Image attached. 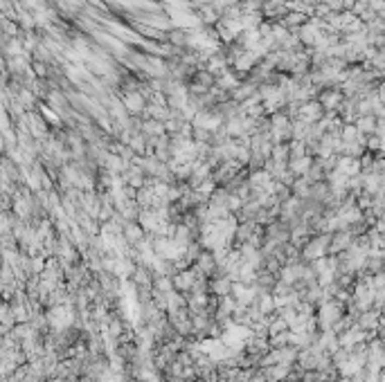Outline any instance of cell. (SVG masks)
<instances>
[{"instance_id":"cell-1","label":"cell","mask_w":385,"mask_h":382,"mask_svg":"<svg viewBox=\"0 0 385 382\" xmlns=\"http://www.w3.org/2000/svg\"><path fill=\"white\" fill-rule=\"evenodd\" d=\"M52 324H54L56 328H66L72 324V311L68 306H56L54 311H52Z\"/></svg>"},{"instance_id":"cell-2","label":"cell","mask_w":385,"mask_h":382,"mask_svg":"<svg viewBox=\"0 0 385 382\" xmlns=\"http://www.w3.org/2000/svg\"><path fill=\"white\" fill-rule=\"evenodd\" d=\"M124 108L131 110V113H140V110L144 108V97L140 93H129L126 97H124Z\"/></svg>"},{"instance_id":"cell-3","label":"cell","mask_w":385,"mask_h":382,"mask_svg":"<svg viewBox=\"0 0 385 382\" xmlns=\"http://www.w3.org/2000/svg\"><path fill=\"white\" fill-rule=\"evenodd\" d=\"M273 133H275L280 139H284L286 135H291V124H288V119L282 117V115L273 117Z\"/></svg>"},{"instance_id":"cell-4","label":"cell","mask_w":385,"mask_h":382,"mask_svg":"<svg viewBox=\"0 0 385 382\" xmlns=\"http://www.w3.org/2000/svg\"><path fill=\"white\" fill-rule=\"evenodd\" d=\"M194 279H196V272H180L176 277L174 286L178 290H189V288H194Z\"/></svg>"},{"instance_id":"cell-5","label":"cell","mask_w":385,"mask_h":382,"mask_svg":"<svg viewBox=\"0 0 385 382\" xmlns=\"http://www.w3.org/2000/svg\"><path fill=\"white\" fill-rule=\"evenodd\" d=\"M325 248H327V241L325 239H317V241L311 243V248L304 250V256H306V259H315V256L325 254Z\"/></svg>"},{"instance_id":"cell-6","label":"cell","mask_w":385,"mask_h":382,"mask_svg":"<svg viewBox=\"0 0 385 382\" xmlns=\"http://www.w3.org/2000/svg\"><path fill=\"white\" fill-rule=\"evenodd\" d=\"M356 128L360 130V133H372V130H376V122H374L372 115H363V117H358V122H356Z\"/></svg>"},{"instance_id":"cell-7","label":"cell","mask_w":385,"mask_h":382,"mask_svg":"<svg viewBox=\"0 0 385 382\" xmlns=\"http://www.w3.org/2000/svg\"><path fill=\"white\" fill-rule=\"evenodd\" d=\"M309 167H311V160L306 158V156L295 158V160H293V162H291V171L300 173V176H302V173H306V171H309Z\"/></svg>"},{"instance_id":"cell-8","label":"cell","mask_w":385,"mask_h":382,"mask_svg":"<svg viewBox=\"0 0 385 382\" xmlns=\"http://www.w3.org/2000/svg\"><path fill=\"white\" fill-rule=\"evenodd\" d=\"M234 294L239 297V301L241 303H250V301H254V290L252 288H243V286H234Z\"/></svg>"},{"instance_id":"cell-9","label":"cell","mask_w":385,"mask_h":382,"mask_svg":"<svg viewBox=\"0 0 385 382\" xmlns=\"http://www.w3.org/2000/svg\"><path fill=\"white\" fill-rule=\"evenodd\" d=\"M338 101H343V95H340V93L322 95V106H325V108H336V106H338Z\"/></svg>"},{"instance_id":"cell-10","label":"cell","mask_w":385,"mask_h":382,"mask_svg":"<svg viewBox=\"0 0 385 382\" xmlns=\"http://www.w3.org/2000/svg\"><path fill=\"white\" fill-rule=\"evenodd\" d=\"M336 315H338V308H336V306H327L325 311H322V324H325V326H331V324L338 319Z\"/></svg>"},{"instance_id":"cell-11","label":"cell","mask_w":385,"mask_h":382,"mask_svg":"<svg viewBox=\"0 0 385 382\" xmlns=\"http://www.w3.org/2000/svg\"><path fill=\"white\" fill-rule=\"evenodd\" d=\"M275 306H277V303L273 301V297H271V294H264V297H262V301H259V315H268V313H271Z\"/></svg>"},{"instance_id":"cell-12","label":"cell","mask_w":385,"mask_h":382,"mask_svg":"<svg viewBox=\"0 0 385 382\" xmlns=\"http://www.w3.org/2000/svg\"><path fill=\"white\" fill-rule=\"evenodd\" d=\"M237 77H232V74H223L221 77V88H237Z\"/></svg>"},{"instance_id":"cell-13","label":"cell","mask_w":385,"mask_h":382,"mask_svg":"<svg viewBox=\"0 0 385 382\" xmlns=\"http://www.w3.org/2000/svg\"><path fill=\"white\" fill-rule=\"evenodd\" d=\"M140 234H142V232L138 230L136 225H129V227H126V239H129V241H138V239H140Z\"/></svg>"},{"instance_id":"cell-14","label":"cell","mask_w":385,"mask_h":382,"mask_svg":"<svg viewBox=\"0 0 385 382\" xmlns=\"http://www.w3.org/2000/svg\"><path fill=\"white\" fill-rule=\"evenodd\" d=\"M214 290H216V292H219V294L228 292V290H230V281H228V279H221L219 283H214Z\"/></svg>"},{"instance_id":"cell-15","label":"cell","mask_w":385,"mask_h":382,"mask_svg":"<svg viewBox=\"0 0 385 382\" xmlns=\"http://www.w3.org/2000/svg\"><path fill=\"white\" fill-rule=\"evenodd\" d=\"M43 115H45V117H47V122L59 124V115H56V113H52L50 108H43Z\"/></svg>"},{"instance_id":"cell-16","label":"cell","mask_w":385,"mask_h":382,"mask_svg":"<svg viewBox=\"0 0 385 382\" xmlns=\"http://www.w3.org/2000/svg\"><path fill=\"white\" fill-rule=\"evenodd\" d=\"M194 3H210V0H194Z\"/></svg>"}]
</instances>
